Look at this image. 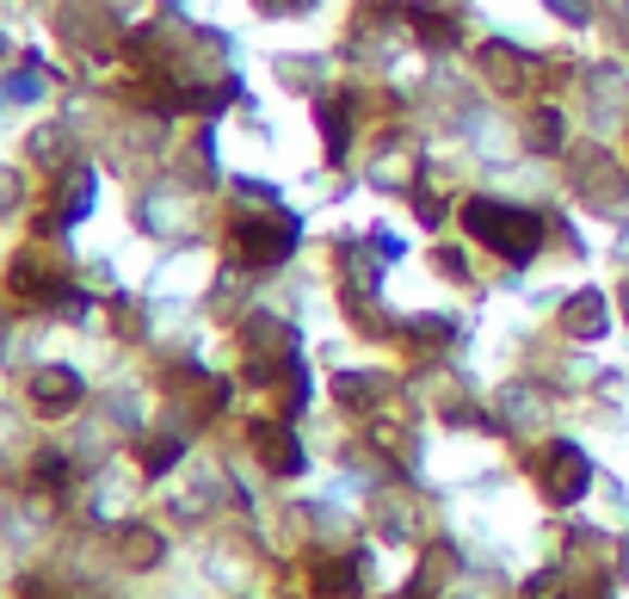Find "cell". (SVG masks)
I'll list each match as a JSON object with an SVG mask.
<instances>
[{
  "label": "cell",
  "instance_id": "cell-6",
  "mask_svg": "<svg viewBox=\"0 0 629 599\" xmlns=\"http://www.w3.org/2000/svg\"><path fill=\"white\" fill-rule=\"evenodd\" d=\"M568 328L574 334H605V297H599V290H580V297H574L568 303Z\"/></svg>",
  "mask_w": 629,
  "mask_h": 599
},
{
  "label": "cell",
  "instance_id": "cell-9",
  "mask_svg": "<svg viewBox=\"0 0 629 599\" xmlns=\"http://www.w3.org/2000/svg\"><path fill=\"white\" fill-rule=\"evenodd\" d=\"M550 7H555V13H568V20H574V25L587 20V0H550Z\"/></svg>",
  "mask_w": 629,
  "mask_h": 599
},
{
  "label": "cell",
  "instance_id": "cell-7",
  "mask_svg": "<svg viewBox=\"0 0 629 599\" xmlns=\"http://www.w3.org/2000/svg\"><path fill=\"white\" fill-rule=\"evenodd\" d=\"M531 142H543V149H555V112H543V124H531Z\"/></svg>",
  "mask_w": 629,
  "mask_h": 599
},
{
  "label": "cell",
  "instance_id": "cell-2",
  "mask_svg": "<svg viewBox=\"0 0 629 599\" xmlns=\"http://www.w3.org/2000/svg\"><path fill=\"white\" fill-rule=\"evenodd\" d=\"M297 248V216H272V223H241L235 229V253L248 266H272L278 253Z\"/></svg>",
  "mask_w": 629,
  "mask_h": 599
},
{
  "label": "cell",
  "instance_id": "cell-3",
  "mask_svg": "<svg viewBox=\"0 0 629 599\" xmlns=\"http://www.w3.org/2000/svg\"><path fill=\"white\" fill-rule=\"evenodd\" d=\"M253 451L266 458V470H303V445L290 439L285 426H253Z\"/></svg>",
  "mask_w": 629,
  "mask_h": 599
},
{
  "label": "cell",
  "instance_id": "cell-8",
  "mask_svg": "<svg viewBox=\"0 0 629 599\" xmlns=\"http://www.w3.org/2000/svg\"><path fill=\"white\" fill-rule=\"evenodd\" d=\"M173 458H179V445H154V451H149V470H167Z\"/></svg>",
  "mask_w": 629,
  "mask_h": 599
},
{
  "label": "cell",
  "instance_id": "cell-4",
  "mask_svg": "<svg viewBox=\"0 0 629 599\" xmlns=\"http://www.w3.org/2000/svg\"><path fill=\"white\" fill-rule=\"evenodd\" d=\"M580 483H587L580 451H574V445H555V451H550V495H555V501H574V495H580Z\"/></svg>",
  "mask_w": 629,
  "mask_h": 599
},
{
  "label": "cell",
  "instance_id": "cell-1",
  "mask_svg": "<svg viewBox=\"0 0 629 599\" xmlns=\"http://www.w3.org/2000/svg\"><path fill=\"white\" fill-rule=\"evenodd\" d=\"M463 216H469V235L488 241L494 253H506V260H531V248L543 241V223L531 211H513V204H494V198H476Z\"/></svg>",
  "mask_w": 629,
  "mask_h": 599
},
{
  "label": "cell",
  "instance_id": "cell-5",
  "mask_svg": "<svg viewBox=\"0 0 629 599\" xmlns=\"http://www.w3.org/2000/svg\"><path fill=\"white\" fill-rule=\"evenodd\" d=\"M32 396H38V408H68L80 396V377L75 371H62V365H50V371L32 377Z\"/></svg>",
  "mask_w": 629,
  "mask_h": 599
}]
</instances>
